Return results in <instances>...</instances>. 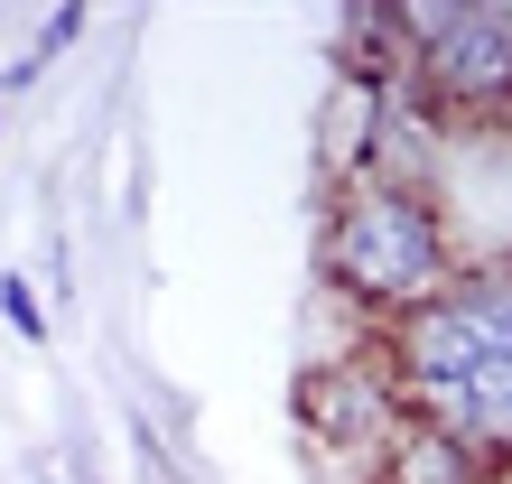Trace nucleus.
Segmentation results:
<instances>
[{
	"instance_id": "6",
	"label": "nucleus",
	"mask_w": 512,
	"mask_h": 484,
	"mask_svg": "<svg viewBox=\"0 0 512 484\" xmlns=\"http://www.w3.org/2000/svg\"><path fill=\"white\" fill-rule=\"evenodd\" d=\"M373 112H382V84L354 75L345 94H336V112H326V159H336V168H364L373 159Z\"/></svg>"
},
{
	"instance_id": "3",
	"label": "nucleus",
	"mask_w": 512,
	"mask_h": 484,
	"mask_svg": "<svg viewBox=\"0 0 512 484\" xmlns=\"http://www.w3.org/2000/svg\"><path fill=\"white\" fill-rule=\"evenodd\" d=\"M298 429L326 466L345 457V484H373L382 475V447L401 438V401H391V382L373 363H317L308 382H298Z\"/></svg>"
},
{
	"instance_id": "2",
	"label": "nucleus",
	"mask_w": 512,
	"mask_h": 484,
	"mask_svg": "<svg viewBox=\"0 0 512 484\" xmlns=\"http://www.w3.org/2000/svg\"><path fill=\"white\" fill-rule=\"evenodd\" d=\"M326 280L354 308H419V298H438L457 280L438 205L419 187H391V177H354L336 224H326Z\"/></svg>"
},
{
	"instance_id": "1",
	"label": "nucleus",
	"mask_w": 512,
	"mask_h": 484,
	"mask_svg": "<svg viewBox=\"0 0 512 484\" xmlns=\"http://www.w3.org/2000/svg\"><path fill=\"white\" fill-rule=\"evenodd\" d=\"M382 382L401 401V419L438 429L475 466H503V438H512V298H503V270L494 280H447L438 298L401 308Z\"/></svg>"
},
{
	"instance_id": "4",
	"label": "nucleus",
	"mask_w": 512,
	"mask_h": 484,
	"mask_svg": "<svg viewBox=\"0 0 512 484\" xmlns=\"http://www.w3.org/2000/svg\"><path fill=\"white\" fill-rule=\"evenodd\" d=\"M410 28V66L429 94H457L466 112H503V84H512V19L503 10H401Z\"/></svg>"
},
{
	"instance_id": "5",
	"label": "nucleus",
	"mask_w": 512,
	"mask_h": 484,
	"mask_svg": "<svg viewBox=\"0 0 512 484\" xmlns=\"http://www.w3.org/2000/svg\"><path fill=\"white\" fill-rule=\"evenodd\" d=\"M373 484H485V466H475L466 447H447L438 429L401 419V438L382 447V475H373Z\"/></svg>"
}]
</instances>
